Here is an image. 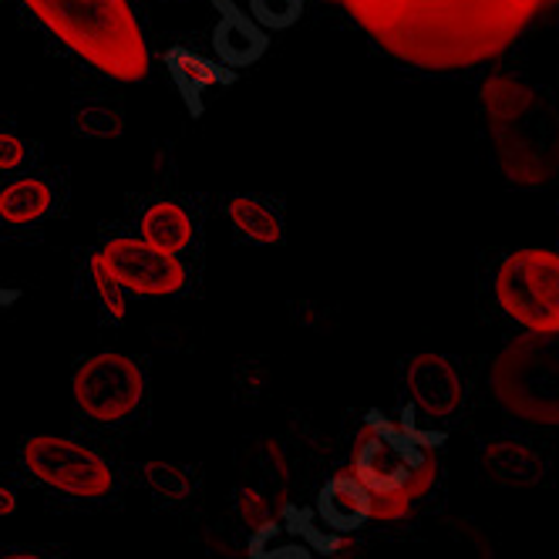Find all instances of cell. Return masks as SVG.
<instances>
[{
    "instance_id": "cell-1",
    "label": "cell",
    "mask_w": 559,
    "mask_h": 559,
    "mask_svg": "<svg viewBox=\"0 0 559 559\" xmlns=\"http://www.w3.org/2000/svg\"><path fill=\"white\" fill-rule=\"evenodd\" d=\"M556 0H344L381 48L418 68H468L509 48Z\"/></svg>"
},
{
    "instance_id": "cell-2",
    "label": "cell",
    "mask_w": 559,
    "mask_h": 559,
    "mask_svg": "<svg viewBox=\"0 0 559 559\" xmlns=\"http://www.w3.org/2000/svg\"><path fill=\"white\" fill-rule=\"evenodd\" d=\"M61 41L118 82H142L148 51L129 0H24Z\"/></svg>"
},
{
    "instance_id": "cell-3",
    "label": "cell",
    "mask_w": 559,
    "mask_h": 559,
    "mask_svg": "<svg viewBox=\"0 0 559 559\" xmlns=\"http://www.w3.org/2000/svg\"><path fill=\"white\" fill-rule=\"evenodd\" d=\"M445 442V435H421L405 425H394L388 415L371 412L357 431V445L350 455V475L361 483L371 499L378 496H397L405 502L421 499L431 486L438 465L431 459V449Z\"/></svg>"
},
{
    "instance_id": "cell-4",
    "label": "cell",
    "mask_w": 559,
    "mask_h": 559,
    "mask_svg": "<svg viewBox=\"0 0 559 559\" xmlns=\"http://www.w3.org/2000/svg\"><path fill=\"white\" fill-rule=\"evenodd\" d=\"M483 102L506 173L519 182L549 179L559 166V139H549V132H559L552 118L543 111L536 92L519 85L515 78L496 74L492 82H486Z\"/></svg>"
},
{
    "instance_id": "cell-5",
    "label": "cell",
    "mask_w": 559,
    "mask_h": 559,
    "mask_svg": "<svg viewBox=\"0 0 559 559\" xmlns=\"http://www.w3.org/2000/svg\"><path fill=\"white\" fill-rule=\"evenodd\" d=\"M506 408L536 421H559V331L506 347L492 371Z\"/></svg>"
},
{
    "instance_id": "cell-6",
    "label": "cell",
    "mask_w": 559,
    "mask_h": 559,
    "mask_svg": "<svg viewBox=\"0 0 559 559\" xmlns=\"http://www.w3.org/2000/svg\"><path fill=\"white\" fill-rule=\"evenodd\" d=\"M496 297L526 331H559V257L549 250H519L506 257L496 273Z\"/></svg>"
},
{
    "instance_id": "cell-7",
    "label": "cell",
    "mask_w": 559,
    "mask_h": 559,
    "mask_svg": "<svg viewBox=\"0 0 559 559\" xmlns=\"http://www.w3.org/2000/svg\"><path fill=\"white\" fill-rule=\"evenodd\" d=\"M21 459L31 468V475H37L51 489L78 499H102L115 486L108 462L95 449L78 445L71 438H58V435L27 438Z\"/></svg>"
},
{
    "instance_id": "cell-8",
    "label": "cell",
    "mask_w": 559,
    "mask_h": 559,
    "mask_svg": "<svg viewBox=\"0 0 559 559\" xmlns=\"http://www.w3.org/2000/svg\"><path fill=\"white\" fill-rule=\"evenodd\" d=\"M145 394V378L139 365L126 354H95L74 371V402L95 421H122L129 418Z\"/></svg>"
},
{
    "instance_id": "cell-9",
    "label": "cell",
    "mask_w": 559,
    "mask_h": 559,
    "mask_svg": "<svg viewBox=\"0 0 559 559\" xmlns=\"http://www.w3.org/2000/svg\"><path fill=\"white\" fill-rule=\"evenodd\" d=\"M105 270L122 284V290L142 294V297H169L182 290L186 284V270L176 257L158 253L145 247L142 239H108L98 250Z\"/></svg>"
},
{
    "instance_id": "cell-10",
    "label": "cell",
    "mask_w": 559,
    "mask_h": 559,
    "mask_svg": "<svg viewBox=\"0 0 559 559\" xmlns=\"http://www.w3.org/2000/svg\"><path fill=\"white\" fill-rule=\"evenodd\" d=\"M219 8V24L213 34V45L219 61H226L229 68H247L253 61H260L270 48V34L236 8V0H216Z\"/></svg>"
},
{
    "instance_id": "cell-11",
    "label": "cell",
    "mask_w": 559,
    "mask_h": 559,
    "mask_svg": "<svg viewBox=\"0 0 559 559\" xmlns=\"http://www.w3.org/2000/svg\"><path fill=\"white\" fill-rule=\"evenodd\" d=\"M408 388L415 394V402L435 418H445L462 405V381L455 368L438 354L415 357L408 365Z\"/></svg>"
},
{
    "instance_id": "cell-12",
    "label": "cell",
    "mask_w": 559,
    "mask_h": 559,
    "mask_svg": "<svg viewBox=\"0 0 559 559\" xmlns=\"http://www.w3.org/2000/svg\"><path fill=\"white\" fill-rule=\"evenodd\" d=\"M317 515L331 533H354L371 519V492L350 472H337L317 492Z\"/></svg>"
},
{
    "instance_id": "cell-13",
    "label": "cell",
    "mask_w": 559,
    "mask_h": 559,
    "mask_svg": "<svg viewBox=\"0 0 559 559\" xmlns=\"http://www.w3.org/2000/svg\"><path fill=\"white\" fill-rule=\"evenodd\" d=\"M166 64L176 78V85L189 105L192 115H203V95L216 85H229L233 82V74L226 68H219L216 61H206V58H199L186 48H173L166 55Z\"/></svg>"
},
{
    "instance_id": "cell-14",
    "label": "cell",
    "mask_w": 559,
    "mask_h": 559,
    "mask_svg": "<svg viewBox=\"0 0 559 559\" xmlns=\"http://www.w3.org/2000/svg\"><path fill=\"white\" fill-rule=\"evenodd\" d=\"M142 243L176 257L192 243V219L176 203H152L142 216Z\"/></svg>"
},
{
    "instance_id": "cell-15",
    "label": "cell",
    "mask_w": 559,
    "mask_h": 559,
    "mask_svg": "<svg viewBox=\"0 0 559 559\" xmlns=\"http://www.w3.org/2000/svg\"><path fill=\"white\" fill-rule=\"evenodd\" d=\"M51 210V186L41 179H17L0 189V216L4 223L27 226Z\"/></svg>"
},
{
    "instance_id": "cell-16",
    "label": "cell",
    "mask_w": 559,
    "mask_h": 559,
    "mask_svg": "<svg viewBox=\"0 0 559 559\" xmlns=\"http://www.w3.org/2000/svg\"><path fill=\"white\" fill-rule=\"evenodd\" d=\"M229 223L236 226V233H243L250 243H260V247H273V243H280V236H284L280 216L270 206H263L260 199H250V195L233 199Z\"/></svg>"
},
{
    "instance_id": "cell-17",
    "label": "cell",
    "mask_w": 559,
    "mask_h": 559,
    "mask_svg": "<svg viewBox=\"0 0 559 559\" xmlns=\"http://www.w3.org/2000/svg\"><path fill=\"white\" fill-rule=\"evenodd\" d=\"M74 132L85 135V139H95V142L118 139L122 135V115H118L115 108H105V105L78 108L74 111Z\"/></svg>"
},
{
    "instance_id": "cell-18",
    "label": "cell",
    "mask_w": 559,
    "mask_h": 559,
    "mask_svg": "<svg viewBox=\"0 0 559 559\" xmlns=\"http://www.w3.org/2000/svg\"><path fill=\"white\" fill-rule=\"evenodd\" d=\"M304 0H250V17L263 31H287L300 21Z\"/></svg>"
},
{
    "instance_id": "cell-19",
    "label": "cell",
    "mask_w": 559,
    "mask_h": 559,
    "mask_svg": "<svg viewBox=\"0 0 559 559\" xmlns=\"http://www.w3.org/2000/svg\"><path fill=\"white\" fill-rule=\"evenodd\" d=\"M145 483L155 496H163L169 502H179L189 496V475L176 465H166V462H148L145 465Z\"/></svg>"
},
{
    "instance_id": "cell-20",
    "label": "cell",
    "mask_w": 559,
    "mask_h": 559,
    "mask_svg": "<svg viewBox=\"0 0 559 559\" xmlns=\"http://www.w3.org/2000/svg\"><path fill=\"white\" fill-rule=\"evenodd\" d=\"M88 270H92V284H95L105 310L115 317V321H122V317H126V290H122V284H118V280L105 270V263H102L98 253L88 260Z\"/></svg>"
},
{
    "instance_id": "cell-21",
    "label": "cell",
    "mask_w": 559,
    "mask_h": 559,
    "mask_svg": "<svg viewBox=\"0 0 559 559\" xmlns=\"http://www.w3.org/2000/svg\"><path fill=\"white\" fill-rule=\"evenodd\" d=\"M236 512H239V519H247L250 526H266V502L257 489L236 492Z\"/></svg>"
},
{
    "instance_id": "cell-22",
    "label": "cell",
    "mask_w": 559,
    "mask_h": 559,
    "mask_svg": "<svg viewBox=\"0 0 559 559\" xmlns=\"http://www.w3.org/2000/svg\"><path fill=\"white\" fill-rule=\"evenodd\" d=\"M24 163V142L17 135L0 132V169H17Z\"/></svg>"
},
{
    "instance_id": "cell-23",
    "label": "cell",
    "mask_w": 559,
    "mask_h": 559,
    "mask_svg": "<svg viewBox=\"0 0 559 559\" xmlns=\"http://www.w3.org/2000/svg\"><path fill=\"white\" fill-rule=\"evenodd\" d=\"M17 509V499L8 486H0V515H11Z\"/></svg>"
},
{
    "instance_id": "cell-24",
    "label": "cell",
    "mask_w": 559,
    "mask_h": 559,
    "mask_svg": "<svg viewBox=\"0 0 559 559\" xmlns=\"http://www.w3.org/2000/svg\"><path fill=\"white\" fill-rule=\"evenodd\" d=\"M4 559H45V556H34V552H14V556H4Z\"/></svg>"
}]
</instances>
